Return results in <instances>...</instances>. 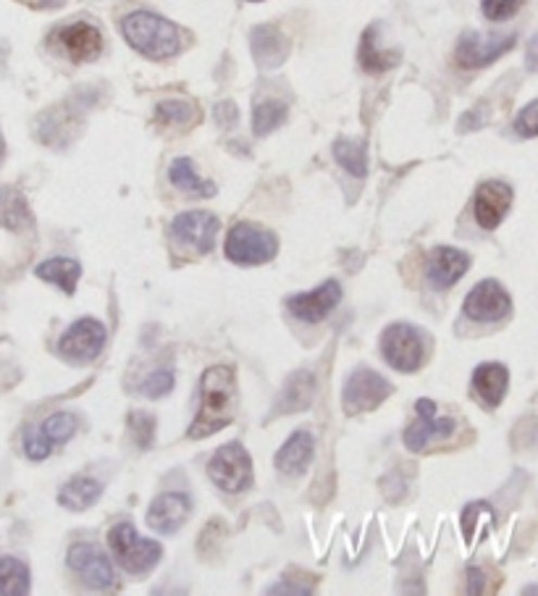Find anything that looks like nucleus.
I'll list each match as a JSON object with an SVG mask.
<instances>
[{"label":"nucleus","instance_id":"obj_1","mask_svg":"<svg viewBox=\"0 0 538 596\" xmlns=\"http://www.w3.org/2000/svg\"><path fill=\"white\" fill-rule=\"evenodd\" d=\"M237 413V376L232 365H213L202 373L200 410L189 426V439H205L226 429Z\"/></svg>","mask_w":538,"mask_h":596},{"label":"nucleus","instance_id":"obj_2","mask_svg":"<svg viewBox=\"0 0 538 596\" xmlns=\"http://www.w3.org/2000/svg\"><path fill=\"white\" fill-rule=\"evenodd\" d=\"M122 35L137 53L150 61L174 59L182 50V35L168 18L150 14V11H132L122 18Z\"/></svg>","mask_w":538,"mask_h":596},{"label":"nucleus","instance_id":"obj_3","mask_svg":"<svg viewBox=\"0 0 538 596\" xmlns=\"http://www.w3.org/2000/svg\"><path fill=\"white\" fill-rule=\"evenodd\" d=\"M108 547H111L118 566L132 575L150 573L163 555L161 544L153 542V538L139 536L132 523L113 525L111 534H108Z\"/></svg>","mask_w":538,"mask_h":596},{"label":"nucleus","instance_id":"obj_4","mask_svg":"<svg viewBox=\"0 0 538 596\" xmlns=\"http://www.w3.org/2000/svg\"><path fill=\"white\" fill-rule=\"evenodd\" d=\"M226 258L237 265H261L276 258L278 239L258 224H237L226 234Z\"/></svg>","mask_w":538,"mask_h":596},{"label":"nucleus","instance_id":"obj_5","mask_svg":"<svg viewBox=\"0 0 538 596\" xmlns=\"http://www.w3.org/2000/svg\"><path fill=\"white\" fill-rule=\"evenodd\" d=\"M208 475L218 489L239 494L252 486V460L247 449L239 442L226 444L213 455L211 465H208Z\"/></svg>","mask_w":538,"mask_h":596},{"label":"nucleus","instance_id":"obj_6","mask_svg":"<svg viewBox=\"0 0 538 596\" xmlns=\"http://www.w3.org/2000/svg\"><path fill=\"white\" fill-rule=\"evenodd\" d=\"M517 35H484V32H462L454 48V61L460 69H484L502 59L504 53H510L515 48Z\"/></svg>","mask_w":538,"mask_h":596},{"label":"nucleus","instance_id":"obj_7","mask_svg":"<svg viewBox=\"0 0 538 596\" xmlns=\"http://www.w3.org/2000/svg\"><path fill=\"white\" fill-rule=\"evenodd\" d=\"M391 395V384L386 382L381 373L371 371V368H358L345 384V405L347 415H363L376 410L386 397Z\"/></svg>","mask_w":538,"mask_h":596},{"label":"nucleus","instance_id":"obj_8","mask_svg":"<svg viewBox=\"0 0 538 596\" xmlns=\"http://www.w3.org/2000/svg\"><path fill=\"white\" fill-rule=\"evenodd\" d=\"M381 352L395 371L413 373L423 363V339L410 323H391L381 337Z\"/></svg>","mask_w":538,"mask_h":596},{"label":"nucleus","instance_id":"obj_9","mask_svg":"<svg viewBox=\"0 0 538 596\" xmlns=\"http://www.w3.org/2000/svg\"><path fill=\"white\" fill-rule=\"evenodd\" d=\"M105 347V326L95 319H82L68 326L59 342V352L72 363H92Z\"/></svg>","mask_w":538,"mask_h":596},{"label":"nucleus","instance_id":"obj_10","mask_svg":"<svg viewBox=\"0 0 538 596\" xmlns=\"http://www.w3.org/2000/svg\"><path fill=\"white\" fill-rule=\"evenodd\" d=\"M465 315L473 321H484V323H493L502 321L504 315L512 310V300L510 295L504 291V287L493 278H486L473 287L471 295L465 297Z\"/></svg>","mask_w":538,"mask_h":596},{"label":"nucleus","instance_id":"obj_11","mask_svg":"<svg viewBox=\"0 0 538 596\" xmlns=\"http://www.w3.org/2000/svg\"><path fill=\"white\" fill-rule=\"evenodd\" d=\"M68 568L85 581L87 588H98V592L100 588H111L113 579H116L111 560L95 544H74L68 549Z\"/></svg>","mask_w":538,"mask_h":596},{"label":"nucleus","instance_id":"obj_12","mask_svg":"<svg viewBox=\"0 0 538 596\" xmlns=\"http://www.w3.org/2000/svg\"><path fill=\"white\" fill-rule=\"evenodd\" d=\"M218 219L208 211H187L179 213L171 224V232L179 239L182 245L192 247L198 252H211L215 245V237H218Z\"/></svg>","mask_w":538,"mask_h":596},{"label":"nucleus","instance_id":"obj_13","mask_svg":"<svg viewBox=\"0 0 538 596\" xmlns=\"http://www.w3.org/2000/svg\"><path fill=\"white\" fill-rule=\"evenodd\" d=\"M55 42L74 63L95 61L103 53V35L90 22H74L55 32Z\"/></svg>","mask_w":538,"mask_h":596},{"label":"nucleus","instance_id":"obj_14","mask_svg":"<svg viewBox=\"0 0 538 596\" xmlns=\"http://www.w3.org/2000/svg\"><path fill=\"white\" fill-rule=\"evenodd\" d=\"M339 300H341L339 282L328 278V282H323L318 289L302 291V295L289 297L287 308L292 310L295 319H300L305 323H321L334 308L339 306Z\"/></svg>","mask_w":538,"mask_h":596},{"label":"nucleus","instance_id":"obj_15","mask_svg":"<svg viewBox=\"0 0 538 596\" xmlns=\"http://www.w3.org/2000/svg\"><path fill=\"white\" fill-rule=\"evenodd\" d=\"M512 187L504 182H484L478 187L476 200H473V211H476V221L480 229H497L508 215L512 206Z\"/></svg>","mask_w":538,"mask_h":596},{"label":"nucleus","instance_id":"obj_16","mask_svg":"<svg viewBox=\"0 0 538 596\" xmlns=\"http://www.w3.org/2000/svg\"><path fill=\"white\" fill-rule=\"evenodd\" d=\"M415 410H417L415 426L404 431V447H408L410 452H421L430 439L449 436L454 431L452 418L436 415V402H430V399H417Z\"/></svg>","mask_w":538,"mask_h":596},{"label":"nucleus","instance_id":"obj_17","mask_svg":"<svg viewBox=\"0 0 538 596\" xmlns=\"http://www.w3.org/2000/svg\"><path fill=\"white\" fill-rule=\"evenodd\" d=\"M189 512H192V499L187 494L168 492L161 494L148 510V525L158 534H176L182 525L187 523Z\"/></svg>","mask_w":538,"mask_h":596},{"label":"nucleus","instance_id":"obj_18","mask_svg":"<svg viewBox=\"0 0 538 596\" xmlns=\"http://www.w3.org/2000/svg\"><path fill=\"white\" fill-rule=\"evenodd\" d=\"M467 269H471V258L462 250H454V247H434L426 263V276L430 287L449 289L465 276Z\"/></svg>","mask_w":538,"mask_h":596},{"label":"nucleus","instance_id":"obj_19","mask_svg":"<svg viewBox=\"0 0 538 596\" xmlns=\"http://www.w3.org/2000/svg\"><path fill=\"white\" fill-rule=\"evenodd\" d=\"M250 48H252V55H255L258 66L276 69L287 61L289 37L278 27L263 24V27H255L250 32Z\"/></svg>","mask_w":538,"mask_h":596},{"label":"nucleus","instance_id":"obj_20","mask_svg":"<svg viewBox=\"0 0 538 596\" xmlns=\"http://www.w3.org/2000/svg\"><path fill=\"white\" fill-rule=\"evenodd\" d=\"M360 66L368 74H384L400 63V50L381 46V24H373L365 29L363 40H360Z\"/></svg>","mask_w":538,"mask_h":596},{"label":"nucleus","instance_id":"obj_21","mask_svg":"<svg viewBox=\"0 0 538 596\" xmlns=\"http://www.w3.org/2000/svg\"><path fill=\"white\" fill-rule=\"evenodd\" d=\"M313 452H315L313 434H310V431H295V434L287 439V444L278 449L276 468L284 475H302L308 471L310 460H313Z\"/></svg>","mask_w":538,"mask_h":596},{"label":"nucleus","instance_id":"obj_22","mask_svg":"<svg viewBox=\"0 0 538 596\" xmlns=\"http://www.w3.org/2000/svg\"><path fill=\"white\" fill-rule=\"evenodd\" d=\"M508 384L510 373L502 363H484L476 368V373H473V389H476V395L484 399L489 408H497V405L502 402Z\"/></svg>","mask_w":538,"mask_h":596},{"label":"nucleus","instance_id":"obj_23","mask_svg":"<svg viewBox=\"0 0 538 596\" xmlns=\"http://www.w3.org/2000/svg\"><path fill=\"white\" fill-rule=\"evenodd\" d=\"M0 226L11 232L29 229L32 226L27 198L16 187H9V184H0Z\"/></svg>","mask_w":538,"mask_h":596},{"label":"nucleus","instance_id":"obj_24","mask_svg":"<svg viewBox=\"0 0 538 596\" xmlns=\"http://www.w3.org/2000/svg\"><path fill=\"white\" fill-rule=\"evenodd\" d=\"M100 494H103V484L98 479L79 475V479H72L68 484H63V489L59 492V505L72 512H82L98 502Z\"/></svg>","mask_w":538,"mask_h":596},{"label":"nucleus","instance_id":"obj_25","mask_svg":"<svg viewBox=\"0 0 538 596\" xmlns=\"http://www.w3.org/2000/svg\"><path fill=\"white\" fill-rule=\"evenodd\" d=\"M35 274L42 278V282L55 284V287L66 291V295H74L77 291V282L82 276V265L72 258H50L46 263H40L35 269Z\"/></svg>","mask_w":538,"mask_h":596},{"label":"nucleus","instance_id":"obj_26","mask_svg":"<svg viewBox=\"0 0 538 596\" xmlns=\"http://www.w3.org/2000/svg\"><path fill=\"white\" fill-rule=\"evenodd\" d=\"M168 179L176 189L195 195V198H213L215 195V184L200 179L198 171H195V163L189 161V158H176V161L171 163Z\"/></svg>","mask_w":538,"mask_h":596},{"label":"nucleus","instance_id":"obj_27","mask_svg":"<svg viewBox=\"0 0 538 596\" xmlns=\"http://www.w3.org/2000/svg\"><path fill=\"white\" fill-rule=\"evenodd\" d=\"M334 158L347 174L363 179L368 174V148H365L363 139H337L334 142Z\"/></svg>","mask_w":538,"mask_h":596},{"label":"nucleus","instance_id":"obj_28","mask_svg":"<svg viewBox=\"0 0 538 596\" xmlns=\"http://www.w3.org/2000/svg\"><path fill=\"white\" fill-rule=\"evenodd\" d=\"M313 392H315V378L313 373L308 371H297L292 378H289L287 386H284V397L278 410L281 413H295V410H305L310 402H313Z\"/></svg>","mask_w":538,"mask_h":596},{"label":"nucleus","instance_id":"obj_29","mask_svg":"<svg viewBox=\"0 0 538 596\" xmlns=\"http://www.w3.org/2000/svg\"><path fill=\"white\" fill-rule=\"evenodd\" d=\"M29 594V568L16 557H0V596Z\"/></svg>","mask_w":538,"mask_h":596},{"label":"nucleus","instance_id":"obj_30","mask_svg":"<svg viewBox=\"0 0 538 596\" xmlns=\"http://www.w3.org/2000/svg\"><path fill=\"white\" fill-rule=\"evenodd\" d=\"M289 105L284 100H261L252 111V132L258 137H268L278 126L287 122Z\"/></svg>","mask_w":538,"mask_h":596},{"label":"nucleus","instance_id":"obj_31","mask_svg":"<svg viewBox=\"0 0 538 596\" xmlns=\"http://www.w3.org/2000/svg\"><path fill=\"white\" fill-rule=\"evenodd\" d=\"M195 108L187 100H163L155 108V122L166 124V126H185L189 122H195Z\"/></svg>","mask_w":538,"mask_h":596},{"label":"nucleus","instance_id":"obj_32","mask_svg":"<svg viewBox=\"0 0 538 596\" xmlns=\"http://www.w3.org/2000/svg\"><path fill=\"white\" fill-rule=\"evenodd\" d=\"M77 429H79V421L77 415L72 413H55L42 423V434H46L53 444H66L74 434H77Z\"/></svg>","mask_w":538,"mask_h":596},{"label":"nucleus","instance_id":"obj_33","mask_svg":"<svg viewBox=\"0 0 538 596\" xmlns=\"http://www.w3.org/2000/svg\"><path fill=\"white\" fill-rule=\"evenodd\" d=\"M129 431H132V436H135L137 447H142V449L153 447L155 418L150 413H132L129 415Z\"/></svg>","mask_w":538,"mask_h":596},{"label":"nucleus","instance_id":"obj_34","mask_svg":"<svg viewBox=\"0 0 538 596\" xmlns=\"http://www.w3.org/2000/svg\"><path fill=\"white\" fill-rule=\"evenodd\" d=\"M523 9V0H480V11L489 22H508Z\"/></svg>","mask_w":538,"mask_h":596},{"label":"nucleus","instance_id":"obj_35","mask_svg":"<svg viewBox=\"0 0 538 596\" xmlns=\"http://www.w3.org/2000/svg\"><path fill=\"white\" fill-rule=\"evenodd\" d=\"M171 389H174V371L171 368H158L142 382V392L153 399L168 395Z\"/></svg>","mask_w":538,"mask_h":596},{"label":"nucleus","instance_id":"obj_36","mask_svg":"<svg viewBox=\"0 0 538 596\" xmlns=\"http://www.w3.org/2000/svg\"><path fill=\"white\" fill-rule=\"evenodd\" d=\"M50 449H53V442L42 434V429L27 431V436H24V452H27L29 460H46Z\"/></svg>","mask_w":538,"mask_h":596},{"label":"nucleus","instance_id":"obj_37","mask_svg":"<svg viewBox=\"0 0 538 596\" xmlns=\"http://www.w3.org/2000/svg\"><path fill=\"white\" fill-rule=\"evenodd\" d=\"M515 132L521 137H525V139L538 137V100H534V103H528V105L523 108L521 113H517Z\"/></svg>","mask_w":538,"mask_h":596},{"label":"nucleus","instance_id":"obj_38","mask_svg":"<svg viewBox=\"0 0 538 596\" xmlns=\"http://www.w3.org/2000/svg\"><path fill=\"white\" fill-rule=\"evenodd\" d=\"M215 122H218L221 126H234V124H237L239 122L237 105H234L232 100H226V103L215 105Z\"/></svg>","mask_w":538,"mask_h":596},{"label":"nucleus","instance_id":"obj_39","mask_svg":"<svg viewBox=\"0 0 538 596\" xmlns=\"http://www.w3.org/2000/svg\"><path fill=\"white\" fill-rule=\"evenodd\" d=\"M467 583H471V586H467V592H471V594L484 592V583H486L484 570H478V568L467 570Z\"/></svg>","mask_w":538,"mask_h":596},{"label":"nucleus","instance_id":"obj_40","mask_svg":"<svg viewBox=\"0 0 538 596\" xmlns=\"http://www.w3.org/2000/svg\"><path fill=\"white\" fill-rule=\"evenodd\" d=\"M35 3L37 5H59V3H63V0H35Z\"/></svg>","mask_w":538,"mask_h":596},{"label":"nucleus","instance_id":"obj_41","mask_svg":"<svg viewBox=\"0 0 538 596\" xmlns=\"http://www.w3.org/2000/svg\"><path fill=\"white\" fill-rule=\"evenodd\" d=\"M3 158H5V139L3 135H0V163H3Z\"/></svg>","mask_w":538,"mask_h":596},{"label":"nucleus","instance_id":"obj_42","mask_svg":"<svg viewBox=\"0 0 538 596\" xmlns=\"http://www.w3.org/2000/svg\"><path fill=\"white\" fill-rule=\"evenodd\" d=\"M247 3H263V0H247Z\"/></svg>","mask_w":538,"mask_h":596}]
</instances>
